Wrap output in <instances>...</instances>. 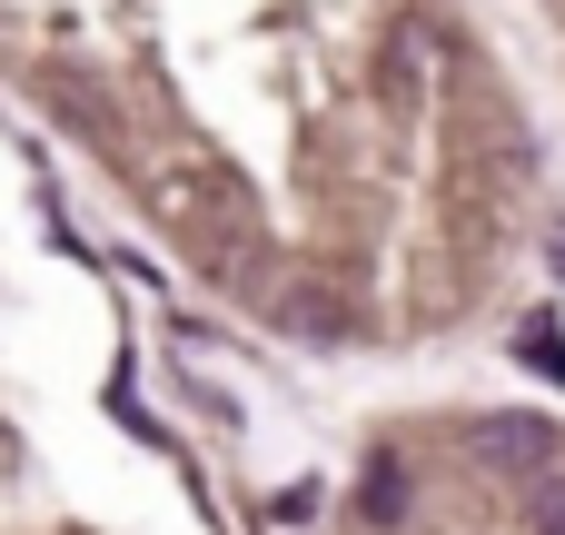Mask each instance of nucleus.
<instances>
[{
    "instance_id": "f257e3e1",
    "label": "nucleus",
    "mask_w": 565,
    "mask_h": 535,
    "mask_svg": "<svg viewBox=\"0 0 565 535\" xmlns=\"http://www.w3.org/2000/svg\"><path fill=\"white\" fill-rule=\"evenodd\" d=\"M477 457H487L497 477L536 486L546 467H565V437L546 427V417H526V407H487V417H477Z\"/></svg>"
},
{
    "instance_id": "f03ea898",
    "label": "nucleus",
    "mask_w": 565,
    "mask_h": 535,
    "mask_svg": "<svg viewBox=\"0 0 565 535\" xmlns=\"http://www.w3.org/2000/svg\"><path fill=\"white\" fill-rule=\"evenodd\" d=\"M516 357H526L536 377H556V387H565V328H556V308H536V318L516 328Z\"/></svg>"
},
{
    "instance_id": "7ed1b4c3",
    "label": "nucleus",
    "mask_w": 565,
    "mask_h": 535,
    "mask_svg": "<svg viewBox=\"0 0 565 535\" xmlns=\"http://www.w3.org/2000/svg\"><path fill=\"white\" fill-rule=\"evenodd\" d=\"M358 506H367V526H397V516H407V467H397V457H377Z\"/></svg>"
},
{
    "instance_id": "20e7f679",
    "label": "nucleus",
    "mask_w": 565,
    "mask_h": 535,
    "mask_svg": "<svg viewBox=\"0 0 565 535\" xmlns=\"http://www.w3.org/2000/svg\"><path fill=\"white\" fill-rule=\"evenodd\" d=\"M526 526H536V535H565V467H546V477L526 486Z\"/></svg>"
},
{
    "instance_id": "39448f33",
    "label": "nucleus",
    "mask_w": 565,
    "mask_h": 535,
    "mask_svg": "<svg viewBox=\"0 0 565 535\" xmlns=\"http://www.w3.org/2000/svg\"><path fill=\"white\" fill-rule=\"evenodd\" d=\"M546 268H556V288H565V218L546 228Z\"/></svg>"
}]
</instances>
